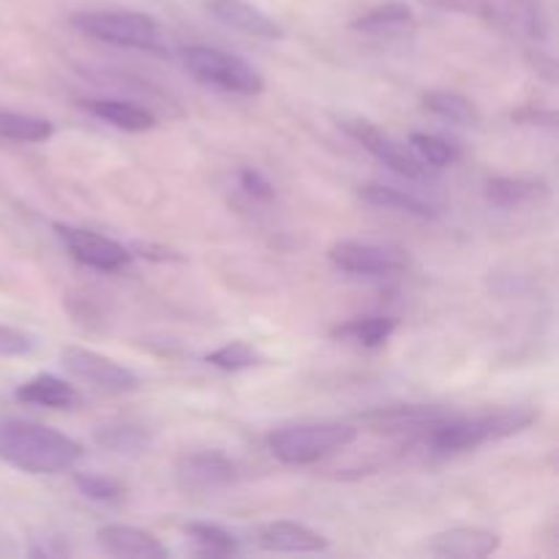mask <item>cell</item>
<instances>
[{
	"instance_id": "obj_4",
	"label": "cell",
	"mask_w": 559,
	"mask_h": 559,
	"mask_svg": "<svg viewBox=\"0 0 559 559\" xmlns=\"http://www.w3.org/2000/svg\"><path fill=\"white\" fill-rule=\"evenodd\" d=\"M71 27L96 41L112 44V47L147 49V52H164L158 44L162 31L153 16L140 11H80L71 16Z\"/></svg>"
},
{
	"instance_id": "obj_32",
	"label": "cell",
	"mask_w": 559,
	"mask_h": 559,
	"mask_svg": "<svg viewBox=\"0 0 559 559\" xmlns=\"http://www.w3.org/2000/svg\"><path fill=\"white\" fill-rule=\"evenodd\" d=\"M513 120H527V123H540V120H546V126H555L557 115L555 112H535V109H530V112L513 115Z\"/></svg>"
},
{
	"instance_id": "obj_27",
	"label": "cell",
	"mask_w": 559,
	"mask_h": 559,
	"mask_svg": "<svg viewBox=\"0 0 559 559\" xmlns=\"http://www.w3.org/2000/svg\"><path fill=\"white\" fill-rule=\"evenodd\" d=\"M205 364L216 366V369L222 371H243V369H251V366H262L265 364V358H262L251 344L229 342L224 344V347L207 353Z\"/></svg>"
},
{
	"instance_id": "obj_7",
	"label": "cell",
	"mask_w": 559,
	"mask_h": 559,
	"mask_svg": "<svg viewBox=\"0 0 559 559\" xmlns=\"http://www.w3.org/2000/svg\"><path fill=\"white\" fill-rule=\"evenodd\" d=\"M60 364L69 371L74 380L85 382V385L102 388L109 393H126L134 391L140 385V377L129 369V366L118 364V360L98 355L85 347H66L60 353Z\"/></svg>"
},
{
	"instance_id": "obj_20",
	"label": "cell",
	"mask_w": 559,
	"mask_h": 559,
	"mask_svg": "<svg viewBox=\"0 0 559 559\" xmlns=\"http://www.w3.org/2000/svg\"><path fill=\"white\" fill-rule=\"evenodd\" d=\"M413 9H409L404 0H391V3L374 5V9H369L366 14L355 16V20L349 22V27H353L355 33H371V36H377V33L399 31V27L404 25H413Z\"/></svg>"
},
{
	"instance_id": "obj_23",
	"label": "cell",
	"mask_w": 559,
	"mask_h": 559,
	"mask_svg": "<svg viewBox=\"0 0 559 559\" xmlns=\"http://www.w3.org/2000/svg\"><path fill=\"white\" fill-rule=\"evenodd\" d=\"M55 134V126L47 118L27 112L0 109V136L11 142H47Z\"/></svg>"
},
{
	"instance_id": "obj_12",
	"label": "cell",
	"mask_w": 559,
	"mask_h": 559,
	"mask_svg": "<svg viewBox=\"0 0 559 559\" xmlns=\"http://www.w3.org/2000/svg\"><path fill=\"white\" fill-rule=\"evenodd\" d=\"M257 544L260 549L278 551V555H317V551H325L331 540L306 524L271 522L257 530Z\"/></svg>"
},
{
	"instance_id": "obj_14",
	"label": "cell",
	"mask_w": 559,
	"mask_h": 559,
	"mask_svg": "<svg viewBox=\"0 0 559 559\" xmlns=\"http://www.w3.org/2000/svg\"><path fill=\"white\" fill-rule=\"evenodd\" d=\"M429 549L431 555L448 559H484L500 549V535L480 527H453L435 535Z\"/></svg>"
},
{
	"instance_id": "obj_10",
	"label": "cell",
	"mask_w": 559,
	"mask_h": 559,
	"mask_svg": "<svg viewBox=\"0 0 559 559\" xmlns=\"http://www.w3.org/2000/svg\"><path fill=\"white\" fill-rule=\"evenodd\" d=\"M175 484L180 491L189 495H205V491L224 489L238 478V467L233 459L216 451H197L183 453L173 467Z\"/></svg>"
},
{
	"instance_id": "obj_17",
	"label": "cell",
	"mask_w": 559,
	"mask_h": 559,
	"mask_svg": "<svg viewBox=\"0 0 559 559\" xmlns=\"http://www.w3.org/2000/svg\"><path fill=\"white\" fill-rule=\"evenodd\" d=\"M14 399L22 404H33V407H47V409H69L76 404L74 385L52 374H38L27 380L14 391Z\"/></svg>"
},
{
	"instance_id": "obj_5",
	"label": "cell",
	"mask_w": 559,
	"mask_h": 559,
	"mask_svg": "<svg viewBox=\"0 0 559 559\" xmlns=\"http://www.w3.org/2000/svg\"><path fill=\"white\" fill-rule=\"evenodd\" d=\"M180 60H183V69L205 85L222 87L227 93H240V96H260L265 91V80H262L260 71L251 69L238 55L224 52V49L194 44V47L180 49Z\"/></svg>"
},
{
	"instance_id": "obj_15",
	"label": "cell",
	"mask_w": 559,
	"mask_h": 559,
	"mask_svg": "<svg viewBox=\"0 0 559 559\" xmlns=\"http://www.w3.org/2000/svg\"><path fill=\"white\" fill-rule=\"evenodd\" d=\"M207 11L233 31L254 38H284L282 25L246 0H207Z\"/></svg>"
},
{
	"instance_id": "obj_28",
	"label": "cell",
	"mask_w": 559,
	"mask_h": 559,
	"mask_svg": "<svg viewBox=\"0 0 559 559\" xmlns=\"http://www.w3.org/2000/svg\"><path fill=\"white\" fill-rule=\"evenodd\" d=\"M74 484L87 500L96 502H118L126 497V486L120 480L107 478V475H96V473H76Z\"/></svg>"
},
{
	"instance_id": "obj_18",
	"label": "cell",
	"mask_w": 559,
	"mask_h": 559,
	"mask_svg": "<svg viewBox=\"0 0 559 559\" xmlns=\"http://www.w3.org/2000/svg\"><path fill=\"white\" fill-rule=\"evenodd\" d=\"M484 191L491 205L513 211V207H522L540 200L546 194V183L530 178H489Z\"/></svg>"
},
{
	"instance_id": "obj_24",
	"label": "cell",
	"mask_w": 559,
	"mask_h": 559,
	"mask_svg": "<svg viewBox=\"0 0 559 559\" xmlns=\"http://www.w3.org/2000/svg\"><path fill=\"white\" fill-rule=\"evenodd\" d=\"M183 530H186V535L194 540V546L200 549V555L229 557L238 551V540H235V535H229L227 530L218 527V524L189 522Z\"/></svg>"
},
{
	"instance_id": "obj_31",
	"label": "cell",
	"mask_w": 559,
	"mask_h": 559,
	"mask_svg": "<svg viewBox=\"0 0 559 559\" xmlns=\"http://www.w3.org/2000/svg\"><path fill=\"white\" fill-rule=\"evenodd\" d=\"M240 189H243L246 194L254 197V200H260V202H271L273 197H276V189H273L271 180H267L265 175L257 173V169H251V167L240 169Z\"/></svg>"
},
{
	"instance_id": "obj_19",
	"label": "cell",
	"mask_w": 559,
	"mask_h": 559,
	"mask_svg": "<svg viewBox=\"0 0 559 559\" xmlns=\"http://www.w3.org/2000/svg\"><path fill=\"white\" fill-rule=\"evenodd\" d=\"M358 197L364 202L374 207H385V211H399L407 213V216L415 218H435L437 211L431 205H426L424 200L413 194H404V191L393 189V186H382V183H366L358 189Z\"/></svg>"
},
{
	"instance_id": "obj_30",
	"label": "cell",
	"mask_w": 559,
	"mask_h": 559,
	"mask_svg": "<svg viewBox=\"0 0 559 559\" xmlns=\"http://www.w3.org/2000/svg\"><path fill=\"white\" fill-rule=\"evenodd\" d=\"M429 9L451 11V14L464 16H495V5L489 0H420Z\"/></svg>"
},
{
	"instance_id": "obj_8",
	"label": "cell",
	"mask_w": 559,
	"mask_h": 559,
	"mask_svg": "<svg viewBox=\"0 0 559 559\" xmlns=\"http://www.w3.org/2000/svg\"><path fill=\"white\" fill-rule=\"evenodd\" d=\"M328 260L344 273L355 276H393L407 267V257L393 246L369 243V240H336L328 249Z\"/></svg>"
},
{
	"instance_id": "obj_21",
	"label": "cell",
	"mask_w": 559,
	"mask_h": 559,
	"mask_svg": "<svg viewBox=\"0 0 559 559\" xmlns=\"http://www.w3.org/2000/svg\"><path fill=\"white\" fill-rule=\"evenodd\" d=\"M399 322L393 317H360V320H349L342 322L331 331L333 338H347V342L364 344V347L374 349L382 347L388 338L393 336Z\"/></svg>"
},
{
	"instance_id": "obj_9",
	"label": "cell",
	"mask_w": 559,
	"mask_h": 559,
	"mask_svg": "<svg viewBox=\"0 0 559 559\" xmlns=\"http://www.w3.org/2000/svg\"><path fill=\"white\" fill-rule=\"evenodd\" d=\"M55 233L63 240L66 251L74 257L76 262H82L85 267L102 273H118L123 271L131 262V251L126 246H120L118 240L104 238V235L91 233V229L69 227V224H55Z\"/></svg>"
},
{
	"instance_id": "obj_11",
	"label": "cell",
	"mask_w": 559,
	"mask_h": 559,
	"mask_svg": "<svg viewBox=\"0 0 559 559\" xmlns=\"http://www.w3.org/2000/svg\"><path fill=\"white\" fill-rule=\"evenodd\" d=\"M451 413L440 407H426V404H393V407H377L371 413L360 415V424L369 426L377 435H429L437 424Z\"/></svg>"
},
{
	"instance_id": "obj_6",
	"label": "cell",
	"mask_w": 559,
	"mask_h": 559,
	"mask_svg": "<svg viewBox=\"0 0 559 559\" xmlns=\"http://www.w3.org/2000/svg\"><path fill=\"white\" fill-rule=\"evenodd\" d=\"M338 126H342V129L358 142V145H364L377 162H382L388 169L402 175V178H409V180L429 178V164L420 162V158L415 156V151L399 145L396 140H391L385 131H380L366 118H338Z\"/></svg>"
},
{
	"instance_id": "obj_25",
	"label": "cell",
	"mask_w": 559,
	"mask_h": 559,
	"mask_svg": "<svg viewBox=\"0 0 559 559\" xmlns=\"http://www.w3.org/2000/svg\"><path fill=\"white\" fill-rule=\"evenodd\" d=\"M96 442L104 445L112 453H126V456H134V453H142L151 442L145 429L131 424H115V426H102L96 431Z\"/></svg>"
},
{
	"instance_id": "obj_29",
	"label": "cell",
	"mask_w": 559,
	"mask_h": 559,
	"mask_svg": "<svg viewBox=\"0 0 559 559\" xmlns=\"http://www.w3.org/2000/svg\"><path fill=\"white\" fill-rule=\"evenodd\" d=\"M36 336L0 322V358H25V355L36 353Z\"/></svg>"
},
{
	"instance_id": "obj_26",
	"label": "cell",
	"mask_w": 559,
	"mask_h": 559,
	"mask_svg": "<svg viewBox=\"0 0 559 559\" xmlns=\"http://www.w3.org/2000/svg\"><path fill=\"white\" fill-rule=\"evenodd\" d=\"M409 145H413L415 156H418L420 162L429 164V167H437V169L451 167V164H456L459 156H462L459 145L442 140V136L424 134V131H415V134L409 136Z\"/></svg>"
},
{
	"instance_id": "obj_16",
	"label": "cell",
	"mask_w": 559,
	"mask_h": 559,
	"mask_svg": "<svg viewBox=\"0 0 559 559\" xmlns=\"http://www.w3.org/2000/svg\"><path fill=\"white\" fill-rule=\"evenodd\" d=\"M80 104L85 112H91L93 118L107 120L115 129L131 131V134H140V131H151L156 126V115L145 107H136V104L120 102V98H82Z\"/></svg>"
},
{
	"instance_id": "obj_13",
	"label": "cell",
	"mask_w": 559,
	"mask_h": 559,
	"mask_svg": "<svg viewBox=\"0 0 559 559\" xmlns=\"http://www.w3.org/2000/svg\"><path fill=\"white\" fill-rule=\"evenodd\" d=\"M98 546L109 551L112 557L126 559H164L169 555L167 546L156 538V535L145 533L140 527H129V524H107L96 533Z\"/></svg>"
},
{
	"instance_id": "obj_2",
	"label": "cell",
	"mask_w": 559,
	"mask_h": 559,
	"mask_svg": "<svg viewBox=\"0 0 559 559\" xmlns=\"http://www.w3.org/2000/svg\"><path fill=\"white\" fill-rule=\"evenodd\" d=\"M535 420H538V413L524 407L497 409V413L473 415V418L448 415L442 424H437L429 431V445L437 453H464L491 440H506V437L519 435V431L530 429Z\"/></svg>"
},
{
	"instance_id": "obj_3",
	"label": "cell",
	"mask_w": 559,
	"mask_h": 559,
	"mask_svg": "<svg viewBox=\"0 0 559 559\" xmlns=\"http://www.w3.org/2000/svg\"><path fill=\"white\" fill-rule=\"evenodd\" d=\"M358 440V429L336 420H322V424H295L267 435V451L289 467H309L322 462L333 453L344 451Z\"/></svg>"
},
{
	"instance_id": "obj_22",
	"label": "cell",
	"mask_w": 559,
	"mask_h": 559,
	"mask_svg": "<svg viewBox=\"0 0 559 559\" xmlns=\"http://www.w3.org/2000/svg\"><path fill=\"white\" fill-rule=\"evenodd\" d=\"M424 109H429L431 115L437 118H445L451 123L459 126H478L480 123V112L467 96L462 93H451V91H429L424 93Z\"/></svg>"
},
{
	"instance_id": "obj_1",
	"label": "cell",
	"mask_w": 559,
	"mask_h": 559,
	"mask_svg": "<svg viewBox=\"0 0 559 559\" xmlns=\"http://www.w3.org/2000/svg\"><path fill=\"white\" fill-rule=\"evenodd\" d=\"M82 459V445L69 435L31 420L0 418V462L25 475H58Z\"/></svg>"
}]
</instances>
